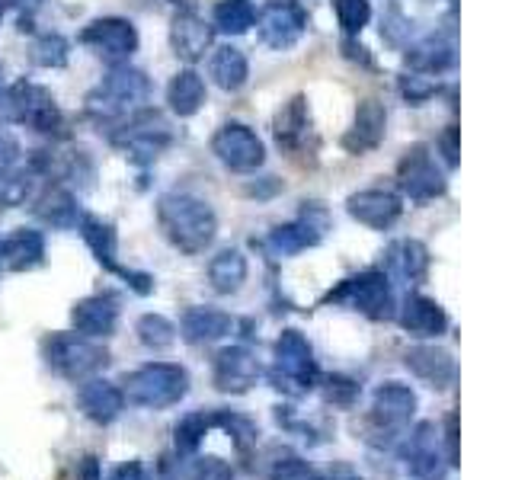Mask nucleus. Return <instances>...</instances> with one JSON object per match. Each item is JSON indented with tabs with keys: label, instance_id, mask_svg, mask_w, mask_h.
Masks as SVG:
<instances>
[{
	"label": "nucleus",
	"instance_id": "obj_1",
	"mask_svg": "<svg viewBox=\"0 0 512 480\" xmlns=\"http://www.w3.org/2000/svg\"><path fill=\"white\" fill-rule=\"evenodd\" d=\"M157 218L164 224L167 237L183 253H202L218 231V218L212 212V205L196 196H183V192H173V196L160 199Z\"/></svg>",
	"mask_w": 512,
	"mask_h": 480
},
{
	"label": "nucleus",
	"instance_id": "obj_2",
	"mask_svg": "<svg viewBox=\"0 0 512 480\" xmlns=\"http://www.w3.org/2000/svg\"><path fill=\"white\" fill-rule=\"evenodd\" d=\"M189 391V375L183 365H170V362H151L138 368L125 378V397L138 407L148 410H164L180 404V397Z\"/></svg>",
	"mask_w": 512,
	"mask_h": 480
},
{
	"label": "nucleus",
	"instance_id": "obj_3",
	"mask_svg": "<svg viewBox=\"0 0 512 480\" xmlns=\"http://www.w3.org/2000/svg\"><path fill=\"white\" fill-rule=\"evenodd\" d=\"M151 96L148 77L135 68H116L100 87L87 96V112L96 122L125 119L132 109H141V103Z\"/></svg>",
	"mask_w": 512,
	"mask_h": 480
},
{
	"label": "nucleus",
	"instance_id": "obj_4",
	"mask_svg": "<svg viewBox=\"0 0 512 480\" xmlns=\"http://www.w3.org/2000/svg\"><path fill=\"white\" fill-rule=\"evenodd\" d=\"M0 119L29 125L32 132L52 135L61 128V112L55 106V96L39 84L20 80L7 90H0Z\"/></svg>",
	"mask_w": 512,
	"mask_h": 480
},
{
	"label": "nucleus",
	"instance_id": "obj_5",
	"mask_svg": "<svg viewBox=\"0 0 512 480\" xmlns=\"http://www.w3.org/2000/svg\"><path fill=\"white\" fill-rule=\"evenodd\" d=\"M45 359L58 375L84 381L109 362V352L84 333H52L45 340Z\"/></svg>",
	"mask_w": 512,
	"mask_h": 480
},
{
	"label": "nucleus",
	"instance_id": "obj_6",
	"mask_svg": "<svg viewBox=\"0 0 512 480\" xmlns=\"http://www.w3.org/2000/svg\"><path fill=\"white\" fill-rule=\"evenodd\" d=\"M112 141H116L132 160H138V164H151V160H157L160 154L167 151V144L173 141V135H170L167 119L160 116V112L135 109V116L128 119V125Z\"/></svg>",
	"mask_w": 512,
	"mask_h": 480
},
{
	"label": "nucleus",
	"instance_id": "obj_7",
	"mask_svg": "<svg viewBox=\"0 0 512 480\" xmlns=\"http://www.w3.org/2000/svg\"><path fill=\"white\" fill-rule=\"evenodd\" d=\"M330 301H346L349 308L362 311L365 317H372V320H384V317L394 314L391 282L378 269H368L356 279H346L340 288H336V292H330Z\"/></svg>",
	"mask_w": 512,
	"mask_h": 480
},
{
	"label": "nucleus",
	"instance_id": "obj_8",
	"mask_svg": "<svg viewBox=\"0 0 512 480\" xmlns=\"http://www.w3.org/2000/svg\"><path fill=\"white\" fill-rule=\"evenodd\" d=\"M397 183L413 202H429L445 192V176L439 173L426 144H413L397 164Z\"/></svg>",
	"mask_w": 512,
	"mask_h": 480
},
{
	"label": "nucleus",
	"instance_id": "obj_9",
	"mask_svg": "<svg viewBox=\"0 0 512 480\" xmlns=\"http://www.w3.org/2000/svg\"><path fill=\"white\" fill-rule=\"evenodd\" d=\"M212 151L224 167H231L237 173H250L256 167H263V160H266L263 141L256 138L253 128L240 122L218 128V135L212 138Z\"/></svg>",
	"mask_w": 512,
	"mask_h": 480
},
{
	"label": "nucleus",
	"instance_id": "obj_10",
	"mask_svg": "<svg viewBox=\"0 0 512 480\" xmlns=\"http://www.w3.org/2000/svg\"><path fill=\"white\" fill-rule=\"evenodd\" d=\"M256 26H260L263 45L276 48V52H285V48H292L304 36V29H308V13H304L295 0H272V4L260 13Z\"/></svg>",
	"mask_w": 512,
	"mask_h": 480
},
{
	"label": "nucleus",
	"instance_id": "obj_11",
	"mask_svg": "<svg viewBox=\"0 0 512 480\" xmlns=\"http://www.w3.org/2000/svg\"><path fill=\"white\" fill-rule=\"evenodd\" d=\"M80 42H84L87 48H93L100 58L119 64L138 48V32L128 20L106 16V20H93L84 32H80Z\"/></svg>",
	"mask_w": 512,
	"mask_h": 480
},
{
	"label": "nucleus",
	"instance_id": "obj_12",
	"mask_svg": "<svg viewBox=\"0 0 512 480\" xmlns=\"http://www.w3.org/2000/svg\"><path fill=\"white\" fill-rule=\"evenodd\" d=\"M276 368L288 384H295L298 391L314 388V381H317L314 349L298 330H285L276 340Z\"/></svg>",
	"mask_w": 512,
	"mask_h": 480
},
{
	"label": "nucleus",
	"instance_id": "obj_13",
	"mask_svg": "<svg viewBox=\"0 0 512 480\" xmlns=\"http://www.w3.org/2000/svg\"><path fill=\"white\" fill-rule=\"evenodd\" d=\"M260 378V362L244 346H228L215 356V384L221 391H247Z\"/></svg>",
	"mask_w": 512,
	"mask_h": 480
},
{
	"label": "nucleus",
	"instance_id": "obj_14",
	"mask_svg": "<svg viewBox=\"0 0 512 480\" xmlns=\"http://www.w3.org/2000/svg\"><path fill=\"white\" fill-rule=\"evenodd\" d=\"M349 215L356 218L359 224L372 231H388L391 224L400 218V199L394 192H384V189H365V192H356V196H349L346 202Z\"/></svg>",
	"mask_w": 512,
	"mask_h": 480
},
{
	"label": "nucleus",
	"instance_id": "obj_15",
	"mask_svg": "<svg viewBox=\"0 0 512 480\" xmlns=\"http://www.w3.org/2000/svg\"><path fill=\"white\" fill-rule=\"evenodd\" d=\"M384 125H388V112H384V106L378 100L359 103L356 122H352V128L343 135V148L349 154H365V151L378 148L384 138Z\"/></svg>",
	"mask_w": 512,
	"mask_h": 480
},
{
	"label": "nucleus",
	"instance_id": "obj_16",
	"mask_svg": "<svg viewBox=\"0 0 512 480\" xmlns=\"http://www.w3.org/2000/svg\"><path fill=\"white\" fill-rule=\"evenodd\" d=\"M413 410H416V394L407 388V384L388 381L375 391V420L388 432L404 429L410 423Z\"/></svg>",
	"mask_w": 512,
	"mask_h": 480
},
{
	"label": "nucleus",
	"instance_id": "obj_17",
	"mask_svg": "<svg viewBox=\"0 0 512 480\" xmlns=\"http://www.w3.org/2000/svg\"><path fill=\"white\" fill-rule=\"evenodd\" d=\"M71 320H74L77 333L90 336V340H96V336H109L112 330H116L119 304L109 295H93V298H84V301L74 304Z\"/></svg>",
	"mask_w": 512,
	"mask_h": 480
},
{
	"label": "nucleus",
	"instance_id": "obj_18",
	"mask_svg": "<svg viewBox=\"0 0 512 480\" xmlns=\"http://www.w3.org/2000/svg\"><path fill=\"white\" fill-rule=\"evenodd\" d=\"M439 432L432 423H420L416 432L410 436V474L416 480H442L445 468H442V458H439Z\"/></svg>",
	"mask_w": 512,
	"mask_h": 480
},
{
	"label": "nucleus",
	"instance_id": "obj_19",
	"mask_svg": "<svg viewBox=\"0 0 512 480\" xmlns=\"http://www.w3.org/2000/svg\"><path fill=\"white\" fill-rule=\"evenodd\" d=\"M77 404L84 407V413L90 416L93 423H112L122 413L125 394L116 388V384H109L103 378H90V381L80 384Z\"/></svg>",
	"mask_w": 512,
	"mask_h": 480
},
{
	"label": "nucleus",
	"instance_id": "obj_20",
	"mask_svg": "<svg viewBox=\"0 0 512 480\" xmlns=\"http://www.w3.org/2000/svg\"><path fill=\"white\" fill-rule=\"evenodd\" d=\"M404 362L416 378H423L426 384H432V388H448V384L455 381V362L445 349L413 346V349H407Z\"/></svg>",
	"mask_w": 512,
	"mask_h": 480
},
{
	"label": "nucleus",
	"instance_id": "obj_21",
	"mask_svg": "<svg viewBox=\"0 0 512 480\" xmlns=\"http://www.w3.org/2000/svg\"><path fill=\"white\" fill-rule=\"evenodd\" d=\"M170 39H173L176 55L186 61H199L205 55V48L212 45V26L202 23L192 10H183V13H176Z\"/></svg>",
	"mask_w": 512,
	"mask_h": 480
},
{
	"label": "nucleus",
	"instance_id": "obj_22",
	"mask_svg": "<svg viewBox=\"0 0 512 480\" xmlns=\"http://www.w3.org/2000/svg\"><path fill=\"white\" fill-rule=\"evenodd\" d=\"M384 263H388V272L397 276L400 282H423L426 279V269H429V253L420 240H397V244L388 247L384 253Z\"/></svg>",
	"mask_w": 512,
	"mask_h": 480
},
{
	"label": "nucleus",
	"instance_id": "obj_23",
	"mask_svg": "<svg viewBox=\"0 0 512 480\" xmlns=\"http://www.w3.org/2000/svg\"><path fill=\"white\" fill-rule=\"evenodd\" d=\"M42 256H45V240L32 228H20L7 240H0V263L7 269H16V272L32 269L42 263Z\"/></svg>",
	"mask_w": 512,
	"mask_h": 480
},
{
	"label": "nucleus",
	"instance_id": "obj_24",
	"mask_svg": "<svg viewBox=\"0 0 512 480\" xmlns=\"http://www.w3.org/2000/svg\"><path fill=\"white\" fill-rule=\"evenodd\" d=\"M400 324L413 336H439L448 327V317L432 298L423 295H410L400 308Z\"/></svg>",
	"mask_w": 512,
	"mask_h": 480
},
{
	"label": "nucleus",
	"instance_id": "obj_25",
	"mask_svg": "<svg viewBox=\"0 0 512 480\" xmlns=\"http://www.w3.org/2000/svg\"><path fill=\"white\" fill-rule=\"evenodd\" d=\"M272 132H276L279 148H285V151H298L301 144L308 141L311 119H308V103H304V96H295L292 103H285L279 109L276 122H272Z\"/></svg>",
	"mask_w": 512,
	"mask_h": 480
},
{
	"label": "nucleus",
	"instance_id": "obj_26",
	"mask_svg": "<svg viewBox=\"0 0 512 480\" xmlns=\"http://www.w3.org/2000/svg\"><path fill=\"white\" fill-rule=\"evenodd\" d=\"M208 74H212V80L221 90L234 93V90H240L247 84V74H250L247 55L240 52V48H234V45H224L212 55V61H208Z\"/></svg>",
	"mask_w": 512,
	"mask_h": 480
},
{
	"label": "nucleus",
	"instance_id": "obj_27",
	"mask_svg": "<svg viewBox=\"0 0 512 480\" xmlns=\"http://www.w3.org/2000/svg\"><path fill=\"white\" fill-rule=\"evenodd\" d=\"M231 317L215 308H192L183 317V336L189 343H212L231 333Z\"/></svg>",
	"mask_w": 512,
	"mask_h": 480
},
{
	"label": "nucleus",
	"instance_id": "obj_28",
	"mask_svg": "<svg viewBox=\"0 0 512 480\" xmlns=\"http://www.w3.org/2000/svg\"><path fill=\"white\" fill-rule=\"evenodd\" d=\"M167 103L176 116H196L205 103V84L196 71H180L167 87Z\"/></svg>",
	"mask_w": 512,
	"mask_h": 480
},
{
	"label": "nucleus",
	"instance_id": "obj_29",
	"mask_svg": "<svg viewBox=\"0 0 512 480\" xmlns=\"http://www.w3.org/2000/svg\"><path fill=\"white\" fill-rule=\"evenodd\" d=\"M208 279H212L215 292L228 295L237 292L240 285L247 279V260L240 250H221L212 263H208Z\"/></svg>",
	"mask_w": 512,
	"mask_h": 480
},
{
	"label": "nucleus",
	"instance_id": "obj_30",
	"mask_svg": "<svg viewBox=\"0 0 512 480\" xmlns=\"http://www.w3.org/2000/svg\"><path fill=\"white\" fill-rule=\"evenodd\" d=\"M80 234H84L87 247L93 250V256L100 260L106 269L119 272V263H116V250H119V240H116V231H112V224L100 221V218H84L80 224Z\"/></svg>",
	"mask_w": 512,
	"mask_h": 480
},
{
	"label": "nucleus",
	"instance_id": "obj_31",
	"mask_svg": "<svg viewBox=\"0 0 512 480\" xmlns=\"http://www.w3.org/2000/svg\"><path fill=\"white\" fill-rule=\"evenodd\" d=\"M452 61H455L452 45L442 42V39H426L423 45H416L407 52V64L413 71H420V74H439Z\"/></svg>",
	"mask_w": 512,
	"mask_h": 480
},
{
	"label": "nucleus",
	"instance_id": "obj_32",
	"mask_svg": "<svg viewBox=\"0 0 512 480\" xmlns=\"http://www.w3.org/2000/svg\"><path fill=\"white\" fill-rule=\"evenodd\" d=\"M36 215L52 224V228H71V224H77V202L71 192L48 189L36 205Z\"/></svg>",
	"mask_w": 512,
	"mask_h": 480
},
{
	"label": "nucleus",
	"instance_id": "obj_33",
	"mask_svg": "<svg viewBox=\"0 0 512 480\" xmlns=\"http://www.w3.org/2000/svg\"><path fill=\"white\" fill-rule=\"evenodd\" d=\"M320 240L317 231H311L304 221H295V224H282V228H276L269 234V247L276 250L279 256H295L301 250H308L314 247Z\"/></svg>",
	"mask_w": 512,
	"mask_h": 480
},
{
	"label": "nucleus",
	"instance_id": "obj_34",
	"mask_svg": "<svg viewBox=\"0 0 512 480\" xmlns=\"http://www.w3.org/2000/svg\"><path fill=\"white\" fill-rule=\"evenodd\" d=\"M212 20L221 32H231V36H240L256 23V10L250 0H221L215 7Z\"/></svg>",
	"mask_w": 512,
	"mask_h": 480
},
{
	"label": "nucleus",
	"instance_id": "obj_35",
	"mask_svg": "<svg viewBox=\"0 0 512 480\" xmlns=\"http://www.w3.org/2000/svg\"><path fill=\"white\" fill-rule=\"evenodd\" d=\"M135 330H138V340L151 349H167L176 340V327L164 314H144Z\"/></svg>",
	"mask_w": 512,
	"mask_h": 480
},
{
	"label": "nucleus",
	"instance_id": "obj_36",
	"mask_svg": "<svg viewBox=\"0 0 512 480\" xmlns=\"http://www.w3.org/2000/svg\"><path fill=\"white\" fill-rule=\"evenodd\" d=\"M32 192V180L26 173L13 170V167H0V208H13L23 205Z\"/></svg>",
	"mask_w": 512,
	"mask_h": 480
},
{
	"label": "nucleus",
	"instance_id": "obj_37",
	"mask_svg": "<svg viewBox=\"0 0 512 480\" xmlns=\"http://www.w3.org/2000/svg\"><path fill=\"white\" fill-rule=\"evenodd\" d=\"M333 10H336V20H340L343 32H349V36H356V32L372 20L368 0H333Z\"/></svg>",
	"mask_w": 512,
	"mask_h": 480
},
{
	"label": "nucleus",
	"instance_id": "obj_38",
	"mask_svg": "<svg viewBox=\"0 0 512 480\" xmlns=\"http://www.w3.org/2000/svg\"><path fill=\"white\" fill-rule=\"evenodd\" d=\"M208 423L212 420H205L202 413H189L180 420V426H176V448H180L183 455H192L199 448L202 436L208 432Z\"/></svg>",
	"mask_w": 512,
	"mask_h": 480
},
{
	"label": "nucleus",
	"instance_id": "obj_39",
	"mask_svg": "<svg viewBox=\"0 0 512 480\" xmlns=\"http://www.w3.org/2000/svg\"><path fill=\"white\" fill-rule=\"evenodd\" d=\"M32 61L42 64V68H64L68 64V42L61 36H42L32 45Z\"/></svg>",
	"mask_w": 512,
	"mask_h": 480
},
{
	"label": "nucleus",
	"instance_id": "obj_40",
	"mask_svg": "<svg viewBox=\"0 0 512 480\" xmlns=\"http://www.w3.org/2000/svg\"><path fill=\"white\" fill-rule=\"evenodd\" d=\"M272 480H324V477H320V471L311 468L308 461L285 458V461H276V468H272Z\"/></svg>",
	"mask_w": 512,
	"mask_h": 480
},
{
	"label": "nucleus",
	"instance_id": "obj_41",
	"mask_svg": "<svg viewBox=\"0 0 512 480\" xmlns=\"http://www.w3.org/2000/svg\"><path fill=\"white\" fill-rule=\"evenodd\" d=\"M215 423L228 429L231 436L237 439V445H240V448H247V445L256 439V426H253L250 420H244V416H234V413H218V416H215Z\"/></svg>",
	"mask_w": 512,
	"mask_h": 480
},
{
	"label": "nucleus",
	"instance_id": "obj_42",
	"mask_svg": "<svg viewBox=\"0 0 512 480\" xmlns=\"http://www.w3.org/2000/svg\"><path fill=\"white\" fill-rule=\"evenodd\" d=\"M199 480H234V474H231V468L221 458H202Z\"/></svg>",
	"mask_w": 512,
	"mask_h": 480
},
{
	"label": "nucleus",
	"instance_id": "obj_43",
	"mask_svg": "<svg viewBox=\"0 0 512 480\" xmlns=\"http://www.w3.org/2000/svg\"><path fill=\"white\" fill-rule=\"evenodd\" d=\"M16 157H20V141L7 128H0V167H13Z\"/></svg>",
	"mask_w": 512,
	"mask_h": 480
},
{
	"label": "nucleus",
	"instance_id": "obj_44",
	"mask_svg": "<svg viewBox=\"0 0 512 480\" xmlns=\"http://www.w3.org/2000/svg\"><path fill=\"white\" fill-rule=\"evenodd\" d=\"M436 93V84H423V77H404V96L410 103H420Z\"/></svg>",
	"mask_w": 512,
	"mask_h": 480
},
{
	"label": "nucleus",
	"instance_id": "obj_45",
	"mask_svg": "<svg viewBox=\"0 0 512 480\" xmlns=\"http://www.w3.org/2000/svg\"><path fill=\"white\" fill-rule=\"evenodd\" d=\"M109 480H151V477H148V471H144L141 461H125V464H119L116 471H112Z\"/></svg>",
	"mask_w": 512,
	"mask_h": 480
},
{
	"label": "nucleus",
	"instance_id": "obj_46",
	"mask_svg": "<svg viewBox=\"0 0 512 480\" xmlns=\"http://www.w3.org/2000/svg\"><path fill=\"white\" fill-rule=\"evenodd\" d=\"M455 135H458V128H448L445 138H442V148H445V157H448V164H458V148H455Z\"/></svg>",
	"mask_w": 512,
	"mask_h": 480
},
{
	"label": "nucleus",
	"instance_id": "obj_47",
	"mask_svg": "<svg viewBox=\"0 0 512 480\" xmlns=\"http://www.w3.org/2000/svg\"><path fill=\"white\" fill-rule=\"evenodd\" d=\"M84 480H100V468H96V458L84 461Z\"/></svg>",
	"mask_w": 512,
	"mask_h": 480
},
{
	"label": "nucleus",
	"instance_id": "obj_48",
	"mask_svg": "<svg viewBox=\"0 0 512 480\" xmlns=\"http://www.w3.org/2000/svg\"><path fill=\"white\" fill-rule=\"evenodd\" d=\"M173 4H183L186 10H192V0H173Z\"/></svg>",
	"mask_w": 512,
	"mask_h": 480
}]
</instances>
